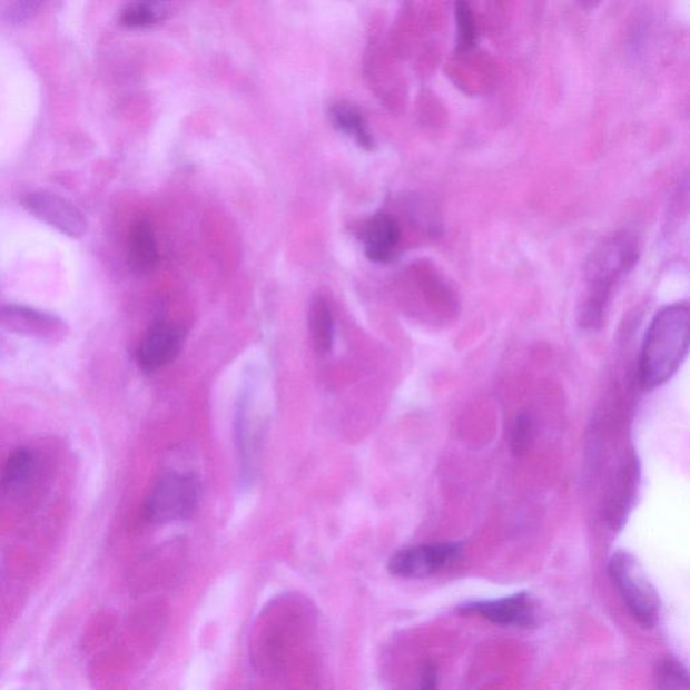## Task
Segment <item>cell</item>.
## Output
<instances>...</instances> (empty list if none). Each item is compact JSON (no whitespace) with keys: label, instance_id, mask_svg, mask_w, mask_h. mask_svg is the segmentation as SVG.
<instances>
[{"label":"cell","instance_id":"obj_14","mask_svg":"<svg viewBox=\"0 0 690 690\" xmlns=\"http://www.w3.org/2000/svg\"><path fill=\"white\" fill-rule=\"evenodd\" d=\"M329 117L338 131L353 137L364 149H373L374 138L357 108L347 103H337L331 107Z\"/></svg>","mask_w":690,"mask_h":690},{"label":"cell","instance_id":"obj_4","mask_svg":"<svg viewBox=\"0 0 690 690\" xmlns=\"http://www.w3.org/2000/svg\"><path fill=\"white\" fill-rule=\"evenodd\" d=\"M199 502L200 487L194 476L166 472L147 497L146 515L159 525L181 522L196 513Z\"/></svg>","mask_w":690,"mask_h":690},{"label":"cell","instance_id":"obj_11","mask_svg":"<svg viewBox=\"0 0 690 690\" xmlns=\"http://www.w3.org/2000/svg\"><path fill=\"white\" fill-rule=\"evenodd\" d=\"M158 247L151 223L146 217H138L131 226L129 236V265L137 274L155 270L158 264Z\"/></svg>","mask_w":690,"mask_h":690},{"label":"cell","instance_id":"obj_1","mask_svg":"<svg viewBox=\"0 0 690 690\" xmlns=\"http://www.w3.org/2000/svg\"><path fill=\"white\" fill-rule=\"evenodd\" d=\"M689 349V308L687 304L664 306L657 313L644 335L639 381L647 390L664 385L679 372Z\"/></svg>","mask_w":690,"mask_h":690},{"label":"cell","instance_id":"obj_17","mask_svg":"<svg viewBox=\"0 0 690 690\" xmlns=\"http://www.w3.org/2000/svg\"><path fill=\"white\" fill-rule=\"evenodd\" d=\"M457 50L466 52L475 47L477 28L469 3H456Z\"/></svg>","mask_w":690,"mask_h":690},{"label":"cell","instance_id":"obj_20","mask_svg":"<svg viewBox=\"0 0 690 690\" xmlns=\"http://www.w3.org/2000/svg\"><path fill=\"white\" fill-rule=\"evenodd\" d=\"M438 670L433 662H426L420 670L418 686L415 690H437Z\"/></svg>","mask_w":690,"mask_h":690},{"label":"cell","instance_id":"obj_9","mask_svg":"<svg viewBox=\"0 0 690 690\" xmlns=\"http://www.w3.org/2000/svg\"><path fill=\"white\" fill-rule=\"evenodd\" d=\"M185 332L178 325L158 322L147 329L137 349L138 366L145 373H156L180 355Z\"/></svg>","mask_w":690,"mask_h":690},{"label":"cell","instance_id":"obj_16","mask_svg":"<svg viewBox=\"0 0 690 690\" xmlns=\"http://www.w3.org/2000/svg\"><path fill=\"white\" fill-rule=\"evenodd\" d=\"M655 682L658 690H690L686 664L672 657L664 658L657 664Z\"/></svg>","mask_w":690,"mask_h":690},{"label":"cell","instance_id":"obj_8","mask_svg":"<svg viewBox=\"0 0 690 690\" xmlns=\"http://www.w3.org/2000/svg\"><path fill=\"white\" fill-rule=\"evenodd\" d=\"M0 329L45 343L62 342L68 334L67 324L60 317L22 305L0 306Z\"/></svg>","mask_w":690,"mask_h":690},{"label":"cell","instance_id":"obj_15","mask_svg":"<svg viewBox=\"0 0 690 690\" xmlns=\"http://www.w3.org/2000/svg\"><path fill=\"white\" fill-rule=\"evenodd\" d=\"M168 14V6L157 2H136L126 6L121 11L120 21L127 28H149L162 21Z\"/></svg>","mask_w":690,"mask_h":690},{"label":"cell","instance_id":"obj_6","mask_svg":"<svg viewBox=\"0 0 690 690\" xmlns=\"http://www.w3.org/2000/svg\"><path fill=\"white\" fill-rule=\"evenodd\" d=\"M459 612L465 617L476 615L501 628L532 629L539 622L535 600L529 592L464 603L459 607Z\"/></svg>","mask_w":690,"mask_h":690},{"label":"cell","instance_id":"obj_7","mask_svg":"<svg viewBox=\"0 0 690 690\" xmlns=\"http://www.w3.org/2000/svg\"><path fill=\"white\" fill-rule=\"evenodd\" d=\"M22 206L36 219L41 220L57 231L72 239H80L86 235L88 221L85 214L60 195L50 191H34L24 197Z\"/></svg>","mask_w":690,"mask_h":690},{"label":"cell","instance_id":"obj_18","mask_svg":"<svg viewBox=\"0 0 690 690\" xmlns=\"http://www.w3.org/2000/svg\"><path fill=\"white\" fill-rule=\"evenodd\" d=\"M534 423L526 414H521L516 418L513 433H511V448L516 456L525 455L533 445Z\"/></svg>","mask_w":690,"mask_h":690},{"label":"cell","instance_id":"obj_12","mask_svg":"<svg viewBox=\"0 0 690 690\" xmlns=\"http://www.w3.org/2000/svg\"><path fill=\"white\" fill-rule=\"evenodd\" d=\"M36 470L34 453L27 448H19L11 453L0 474V491L3 494H14L27 485Z\"/></svg>","mask_w":690,"mask_h":690},{"label":"cell","instance_id":"obj_19","mask_svg":"<svg viewBox=\"0 0 690 690\" xmlns=\"http://www.w3.org/2000/svg\"><path fill=\"white\" fill-rule=\"evenodd\" d=\"M41 6L42 3L40 2L12 3L4 10V16L11 23H23L29 21L30 18H33Z\"/></svg>","mask_w":690,"mask_h":690},{"label":"cell","instance_id":"obj_13","mask_svg":"<svg viewBox=\"0 0 690 690\" xmlns=\"http://www.w3.org/2000/svg\"><path fill=\"white\" fill-rule=\"evenodd\" d=\"M309 329L317 354L328 355L334 348L335 322L329 305L322 297H317L310 305Z\"/></svg>","mask_w":690,"mask_h":690},{"label":"cell","instance_id":"obj_5","mask_svg":"<svg viewBox=\"0 0 690 690\" xmlns=\"http://www.w3.org/2000/svg\"><path fill=\"white\" fill-rule=\"evenodd\" d=\"M460 542H436L401 549L388 560L387 570L395 578L427 579L455 564L462 558Z\"/></svg>","mask_w":690,"mask_h":690},{"label":"cell","instance_id":"obj_2","mask_svg":"<svg viewBox=\"0 0 690 690\" xmlns=\"http://www.w3.org/2000/svg\"><path fill=\"white\" fill-rule=\"evenodd\" d=\"M639 258V243L634 234L621 231L607 236L593 248L585 265V297L581 316L595 325L609 305L613 286L628 276Z\"/></svg>","mask_w":690,"mask_h":690},{"label":"cell","instance_id":"obj_3","mask_svg":"<svg viewBox=\"0 0 690 690\" xmlns=\"http://www.w3.org/2000/svg\"><path fill=\"white\" fill-rule=\"evenodd\" d=\"M609 576L631 617L644 629L655 628L660 623L662 602L641 562L625 551L613 553Z\"/></svg>","mask_w":690,"mask_h":690},{"label":"cell","instance_id":"obj_10","mask_svg":"<svg viewBox=\"0 0 690 690\" xmlns=\"http://www.w3.org/2000/svg\"><path fill=\"white\" fill-rule=\"evenodd\" d=\"M401 241V227L393 216L378 214L364 229V252L368 259L387 264L394 258Z\"/></svg>","mask_w":690,"mask_h":690}]
</instances>
